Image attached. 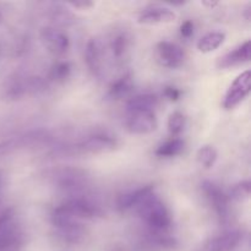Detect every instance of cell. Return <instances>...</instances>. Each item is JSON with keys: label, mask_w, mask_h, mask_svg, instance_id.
<instances>
[{"label": "cell", "mask_w": 251, "mask_h": 251, "mask_svg": "<svg viewBox=\"0 0 251 251\" xmlns=\"http://www.w3.org/2000/svg\"><path fill=\"white\" fill-rule=\"evenodd\" d=\"M139 215L145 220V222L156 232H163L168 229L172 220L166 206L157 199L156 195L151 196L145 201L139 208Z\"/></svg>", "instance_id": "obj_1"}, {"label": "cell", "mask_w": 251, "mask_h": 251, "mask_svg": "<svg viewBox=\"0 0 251 251\" xmlns=\"http://www.w3.org/2000/svg\"><path fill=\"white\" fill-rule=\"evenodd\" d=\"M51 221H53V225L58 228L59 235L65 242L76 244L85 238L86 230L83 226L77 222V220H75L73 216L69 215L61 206L54 210Z\"/></svg>", "instance_id": "obj_2"}, {"label": "cell", "mask_w": 251, "mask_h": 251, "mask_svg": "<svg viewBox=\"0 0 251 251\" xmlns=\"http://www.w3.org/2000/svg\"><path fill=\"white\" fill-rule=\"evenodd\" d=\"M250 80L251 75L249 70L240 74L235 78L225 97V102H223L225 109H233L247 98V96L250 93Z\"/></svg>", "instance_id": "obj_3"}, {"label": "cell", "mask_w": 251, "mask_h": 251, "mask_svg": "<svg viewBox=\"0 0 251 251\" xmlns=\"http://www.w3.org/2000/svg\"><path fill=\"white\" fill-rule=\"evenodd\" d=\"M61 207L69 215L73 216L75 220H78V218H87V220H91V218L100 217L103 215L102 211L100 210L98 206L90 202L88 200H85V199H71V200L66 201L64 205H61Z\"/></svg>", "instance_id": "obj_4"}, {"label": "cell", "mask_w": 251, "mask_h": 251, "mask_svg": "<svg viewBox=\"0 0 251 251\" xmlns=\"http://www.w3.org/2000/svg\"><path fill=\"white\" fill-rule=\"evenodd\" d=\"M157 55L159 63L167 68H179L185 60V53L183 49L176 43L171 42H161L157 46Z\"/></svg>", "instance_id": "obj_5"}, {"label": "cell", "mask_w": 251, "mask_h": 251, "mask_svg": "<svg viewBox=\"0 0 251 251\" xmlns=\"http://www.w3.org/2000/svg\"><path fill=\"white\" fill-rule=\"evenodd\" d=\"M127 129H129V131L131 134H151V132H153L157 129V119L154 117V113H130V118L127 120Z\"/></svg>", "instance_id": "obj_6"}, {"label": "cell", "mask_w": 251, "mask_h": 251, "mask_svg": "<svg viewBox=\"0 0 251 251\" xmlns=\"http://www.w3.org/2000/svg\"><path fill=\"white\" fill-rule=\"evenodd\" d=\"M154 195L153 186L147 185L144 188H140L135 191L123 194L118 199V207L123 211L130 210V208H139L145 201L149 200L151 196Z\"/></svg>", "instance_id": "obj_7"}, {"label": "cell", "mask_w": 251, "mask_h": 251, "mask_svg": "<svg viewBox=\"0 0 251 251\" xmlns=\"http://www.w3.org/2000/svg\"><path fill=\"white\" fill-rule=\"evenodd\" d=\"M42 41L50 53L63 54L69 48V38L63 32L54 28H44L42 31Z\"/></svg>", "instance_id": "obj_8"}, {"label": "cell", "mask_w": 251, "mask_h": 251, "mask_svg": "<svg viewBox=\"0 0 251 251\" xmlns=\"http://www.w3.org/2000/svg\"><path fill=\"white\" fill-rule=\"evenodd\" d=\"M202 190L218 216L226 217L228 211V198L225 195V193L212 181H203Z\"/></svg>", "instance_id": "obj_9"}, {"label": "cell", "mask_w": 251, "mask_h": 251, "mask_svg": "<svg viewBox=\"0 0 251 251\" xmlns=\"http://www.w3.org/2000/svg\"><path fill=\"white\" fill-rule=\"evenodd\" d=\"M115 147L117 142L112 137L105 135H95L85 140L78 149H81L82 152H90V153H107L114 151Z\"/></svg>", "instance_id": "obj_10"}, {"label": "cell", "mask_w": 251, "mask_h": 251, "mask_svg": "<svg viewBox=\"0 0 251 251\" xmlns=\"http://www.w3.org/2000/svg\"><path fill=\"white\" fill-rule=\"evenodd\" d=\"M251 58V44L250 41H247L245 43H243L242 46H239L238 48H235L234 50L229 51L226 55H223L222 58L218 60V68L221 69H227L232 68V66L239 65V64L248 63Z\"/></svg>", "instance_id": "obj_11"}, {"label": "cell", "mask_w": 251, "mask_h": 251, "mask_svg": "<svg viewBox=\"0 0 251 251\" xmlns=\"http://www.w3.org/2000/svg\"><path fill=\"white\" fill-rule=\"evenodd\" d=\"M176 20V14L173 10L167 7H151L140 15L139 22L144 25H158L168 24Z\"/></svg>", "instance_id": "obj_12"}, {"label": "cell", "mask_w": 251, "mask_h": 251, "mask_svg": "<svg viewBox=\"0 0 251 251\" xmlns=\"http://www.w3.org/2000/svg\"><path fill=\"white\" fill-rule=\"evenodd\" d=\"M242 234L237 230L227 232L215 238L208 244V251H234L240 244Z\"/></svg>", "instance_id": "obj_13"}, {"label": "cell", "mask_w": 251, "mask_h": 251, "mask_svg": "<svg viewBox=\"0 0 251 251\" xmlns=\"http://www.w3.org/2000/svg\"><path fill=\"white\" fill-rule=\"evenodd\" d=\"M86 63L93 75H100L102 66V46L97 38L90 39L86 46Z\"/></svg>", "instance_id": "obj_14"}, {"label": "cell", "mask_w": 251, "mask_h": 251, "mask_svg": "<svg viewBox=\"0 0 251 251\" xmlns=\"http://www.w3.org/2000/svg\"><path fill=\"white\" fill-rule=\"evenodd\" d=\"M158 105V98L153 95H140L131 98L126 107L130 113L150 112L153 113L154 108Z\"/></svg>", "instance_id": "obj_15"}, {"label": "cell", "mask_w": 251, "mask_h": 251, "mask_svg": "<svg viewBox=\"0 0 251 251\" xmlns=\"http://www.w3.org/2000/svg\"><path fill=\"white\" fill-rule=\"evenodd\" d=\"M225 39L226 34L222 33V32H211V33H207L199 41L198 48L202 53H210V51L220 48L223 42H225Z\"/></svg>", "instance_id": "obj_16"}, {"label": "cell", "mask_w": 251, "mask_h": 251, "mask_svg": "<svg viewBox=\"0 0 251 251\" xmlns=\"http://www.w3.org/2000/svg\"><path fill=\"white\" fill-rule=\"evenodd\" d=\"M184 150V141L180 139H173L167 141L166 144L161 145V146L157 149L156 154L158 157H166V158H169V157L178 156L183 152Z\"/></svg>", "instance_id": "obj_17"}, {"label": "cell", "mask_w": 251, "mask_h": 251, "mask_svg": "<svg viewBox=\"0 0 251 251\" xmlns=\"http://www.w3.org/2000/svg\"><path fill=\"white\" fill-rule=\"evenodd\" d=\"M132 90V82L130 76H124L117 82L113 83L109 90V95L113 98H122L129 95Z\"/></svg>", "instance_id": "obj_18"}, {"label": "cell", "mask_w": 251, "mask_h": 251, "mask_svg": "<svg viewBox=\"0 0 251 251\" xmlns=\"http://www.w3.org/2000/svg\"><path fill=\"white\" fill-rule=\"evenodd\" d=\"M198 161L205 168H211L217 161V151L212 146H203L198 152Z\"/></svg>", "instance_id": "obj_19"}, {"label": "cell", "mask_w": 251, "mask_h": 251, "mask_svg": "<svg viewBox=\"0 0 251 251\" xmlns=\"http://www.w3.org/2000/svg\"><path fill=\"white\" fill-rule=\"evenodd\" d=\"M185 125V118L180 112H174L169 115L168 130L172 135H178L183 131Z\"/></svg>", "instance_id": "obj_20"}, {"label": "cell", "mask_w": 251, "mask_h": 251, "mask_svg": "<svg viewBox=\"0 0 251 251\" xmlns=\"http://www.w3.org/2000/svg\"><path fill=\"white\" fill-rule=\"evenodd\" d=\"M70 71H71L70 64L69 63H58L56 65L53 66V69H51L50 77L53 78V80L61 82V81H64L65 78L69 77V75H70Z\"/></svg>", "instance_id": "obj_21"}, {"label": "cell", "mask_w": 251, "mask_h": 251, "mask_svg": "<svg viewBox=\"0 0 251 251\" xmlns=\"http://www.w3.org/2000/svg\"><path fill=\"white\" fill-rule=\"evenodd\" d=\"M230 196L237 201H243L249 199L250 196V181H242L237 184L230 191Z\"/></svg>", "instance_id": "obj_22"}, {"label": "cell", "mask_w": 251, "mask_h": 251, "mask_svg": "<svg viewBox=\"0 0 251 251\" xmlns=\"http://www.w3.org/2000/svg\"><path fill=\"white\" fill-rule=\"evenodd\" d=\"M127 47V38L126 36L124 34H120V36H117L114 38L112 43V48H113V54H114L117 58H120V56L124 54L125 49Z\"/></svg>", "instance_id": "obj_23"}, {"label": "cell", "mask_w": 251, "mask_h": 251, "mask_svg": "<svg viewBox=\"0 0 251 251\" xmlns=\"http://www.w3.org/2000/svg\"><path fill=\"white\" fill-rule=\"evenodd\" d=\"M180 95L181 92L176 87H166V90H164V96H166L169 100H172V102L178 100L179 98H180Z\"/></svg>", "instance_id": "obj_24"}, {"label": "cell", "mask_w": 251, "mask_h": 251, "mask_svg": "<svg viewBox=\"0 0 251 251\" xmlns=\"http://www.w3.org/2000/svg\"><path fill=\"white\" fill-rule=\"evenodd\" d=\"M180 33L181 36L185 37V38H190L194 33V25L191 21H185L180 26Z\"/></svg>", "instance_id": "obj_25"}, {"label": "cell", "mask_w": 251, "mask_h": 251, "mask_svg": "<svg viewBox=\"0 0 251 251\" xmlns=\"http://www.w3.org/2000/svg\"><path fill=\"white\" fill-rule=\"evenodd\" d=\"M68 4L70 5V6L75 7V9H80V10H88L96 5L95 2H92V1H83V0H81V1L68 2Z\"/></svg>", "instance_id": "obj_26"}, {"label": "cell", "mask_w": 251, "mask_h": 251, "mask_svg": "<svg viewBox=\"0 0 251 251\" xmlns=\"http://www.w3.org/2000/svg\"><path fill=\"white\" fill-rule=\"evenodd\" d=\"M202 4H203V5H207V6L213 7V6H216V5H217V2H205V1H203Z\"/></svg>", "instance_id": "obj_27"}]
</instances>
